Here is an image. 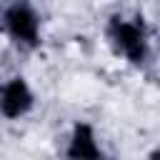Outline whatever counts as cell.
I'll return each instance as SVG.
<instances>
[{
  "label": "cell",
  "mask_w": 160,
  "mask_h": 160,
  "mask_svg": "<svg viewBox=\"0 0 160 160\" xmlns=\"http://www.w3.org/2000/svg\"><path fill=\"white\" fill-rule=\"evenodd\" d=\"M30 105H32V95H30L28 85H25L20 78L10 80V82L2 88L0 110H2L8 118H18V115H22V112H25Z\"/></svg>",
  "instance_id": "obj_3"
},
{
  "label": "cell",
  "mask_w": 160,
  "mask_h": 160,
  "mask_svg": "<svg viewBox=\"0 0 160 160\" xmlns=\"http://www.w3.org/2000/svg\"><path fill=\"white\" fill-rule=\"evenodd\" d=\"M5 22H8V30L12 32V38H18V40H22L28 45L38 42V18L25 2H15L8 10Z\"/></svg>",
  "instance_id": "obj_2"
},
{
  "label": "cell",
  "mask_w": 160,
  "mask_h": 160,
  "mask_svg": "<svg viewBox=\"0 0 160 160\" xmlns=\"http://www.w3.org/2000/svg\"><path fill=\"white\" fill-rule=\"evenodd\" d=\"M68 158L70 160H98L100 158V150H98L95 138H92V130L88 125H78L75 128L70 148H68Z\"/></svg>",
  "instance_id": "obj_4"
},
{
  "label": "cell",
  "mask_w": 160,
  "mask_h": 160,
  "mask_svg": "<svg viewBox=\"0 0 160 160\" xmlns=\"http://www.w3.org/2000/svg\"><path fill=\"white\" fill-rule=\"evenodd\" d=\"M108 35H110L112 45H115L122 55H128V60H132V62H142V60H145L148 48H145L142 25H138V22H125V20H120V18H112V22H110V28H108Z\"/></svg>",
  "instance_id": "obj_1"
},
{
  "label": "cell",
  "mask_w": 160,
  "mask_h": 160,
  "mask_svg": "<svg viewBox=\"0 0 160 160\" xmlns=\"http://www.w3.org/2000/svg\"><path fill=\"white\" fill-rule=\"evenodd\" d=\"M152 160H160V152H155V155H152Z\"/></svg>",
  "instance_id": "obj_5"
}]
</instances>
